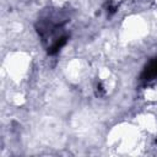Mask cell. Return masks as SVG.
<instances>
[{"instance_id": "cell-1", "label": "cell", "mask_w": 157, "mask_h": 157, "mask_svg": "<svg viewBox=\"0 0 157 157\" xmlns=\"http://www.w3.org/2000/svg\"><path fill=\"white\" fill-rule=\"evenodd\" d=\"M156 77H157V58H153L145 66V69L141 74V78L145 81H150V80H153Z\"/></svg>"}]
</instances>
